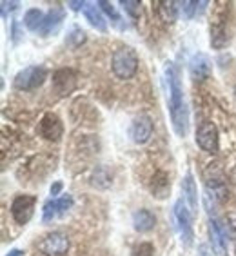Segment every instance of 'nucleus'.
I'll use <instances>...</instances> for the list:
<instances>
[{
    "label": "nucleus",
    "instance_id": "nucleus-12",
    "mask_svg": "<svg viewBox=\"0 0 236 256\" xmlns=\"http://www.w3.org/2000/svg\"><path fill=\"white\" fill-rule=\"evenodd\" d=\"M149 191L152 192V196L164 198L168 196L169 191H171V180H169V174L166 171H156L152 174V178L149 180Z\"/></svg>",
    "mask_w": 236,
    "mask_h": 256
},
{
    "label": "nucleus",
    "instance_id": "nucleus-20",
    "mask_svg": "<svg viewBox=\"0 0 236 256\" xmlns=\"http://www.w3.org/2000/svg\"><path fill=\"white\" fill-rule=\"evenodd\" d=\"M44 20H46V15L40 10H30L24 15V26L30 31H38L40 33L42 26H44Z\"/></svg>",
    "mask_w": 236,
    "mask_h": 256
},
{
    "label": "nucleus",
    "instance_id": "nucleus-27",
    "mask_svg": "<svg viewBox=\"0 0 236 256\" xmlns=\"http://www.w3.org/2000/svg\"><path fill=\"white\" fill-rule=\"evenodd\" d=\"M58 209H60V214H64V212H68L71 207H73V198H71V194H64V196H60L58 200Z\"/></svg>",
    "mask_w": 236,
    "mask_h": 256
},
{
    "label": "nucleus",
    "instance_id": "nucleus-6",
    "mask_svg": "<svg viewBox=\"0 0 236 256\" xmlns=\"http://www.w3.org/2000/svg\"><path fill=\"white\" fill-rule=\"evenodd\" d=\"M196 144L206 151V153H218L220 148V138H218V129L216 126L209 120L202 122L196 129Z\"/></svg>",
    "mask_w": 236,
    "mask_h": 256
},
{
    "label": "nucleus",
    "instance_id": "nucleus-31",
    "mask_svg": "<svg viewBox=\"0 0 236 256\" xmlns=\"http://www.w3.org/2000/svg\"><path fill=\"white\" fill-rule=\"evenodd\" d=\"M8 256H22V251H20V249H13Z\"/></svg>",
    "mask_w": 236,
    "mask_h": 256
},
{
    "label": "nucleus",
    "instance_id": "nucleus-21",
    "mask_svg": "<svg viewBox=\"0 0 236 256\" xmlns=\"http://www.w3.org/2000/svg\"><path fill=\"white\" fill-rule=\"evenodd\" d=\"M42 220H44L46 224L51 222L53 218H56L60 214V209H58V202L56 200H50V202H46L44 209H42Z\"/></svg>",
    "mask_w": 236,
    "mask_h": 256
},
{
    "label": "nucleus",
    "instance_id": "nucleus-29",
    "mask_svg": "<svg viewBox=\"0 0 236 256\" xmlns=\"http://www.w3.org/2000/svg\"><path fill=\"white\" fill-rule=\"evenodd\" d=\"M68 6L71 8L73 11H84V8H86V2H82V0H69L68 2Z\"/></svg>",
    "mask_w": 236,
    "mask_h": 256
},
{
    "label": "nucleus",
    "instance_id": "nucleus-26",
    "mask_svg": "<svg viewBox=\"0 0 236 256\" xmlns=\"http://www.w3.org/2000/svg\"><path fill=\"white\" fill-rule=\"evenodd\" d=\"M133 256H154V247L151 244H148V242H144V244L134 247Z\"/></svg>",
    "mask_w": 236,
    "mask_h": 256
},
{
    "label": "nucleus",
    "instance_id": "nucleus-3",
    "mask_svg": "<svg viewBox=\"0 0 236 256\" xmlns=\"http://www.w3.org/2000/svg\"><path fill=\"white\" fill-rule=\"evenodd\" d=\"M46 78H48V69L44 66H30L16 73V76L13 78V86L18 91H33L44 84Z\"/></svg>",
    "mask_w": 236,
    "mask_h": 256
},
{
    "label": "nucleus",
    "instance_id": "nucleus-9",
    "mask_svg": "<svg viewBox=\"0 0 236 256\" xmlns=\"http://www.w3.org/2000/svg\"><path fill=\"white\" fill-rule=\"evenodd\" d=\"M76 88V74L73 69H58L53 73V89L60 96H68Z\"/></svg>",
    "mask_w": 236,
    "mask_h": 256
},
{
    "label": "nucleus",
    "instance_id": "nucleus-17",
    "mask_svg": "<svg viewBox=\"0 0 236 256\" xmlns=\"http://www.w3.org/2000/svg\"><path fill=\"white\" fill-rule=\"evenodd\" d=\"M84 15H86V18L89 20V24L93 26V28H96L98 31H106V30H108V26H106V20H104L102 13H100V10L96 8V4H93V2H86Z\"/></svg>",
    "mask_w": 236,
    "mask_h": 256
},
{
    "label": "nucleus",
    "instance_id": "nucleus-28",
    "mask_svg": "<svg viewBox=\"0 0 236 256\" xmlns=\"http://www.w3.org/2000/svg\"><path fill=\"white\" fill-rule=\"evenodd\" d=\"M16 6H18V2H2V16H4V18H8V11H15L16 10Z\"/></svg>",
    "mask_w": 236,
    "mask_h": 256
},
{
    "label": "nucleus",
    "instance_id": "nucleus-25",
    "mask_svg": "<svg viewBox=\"0 0 236 256\" xmlns=\"http://www.w3.org/2000/svg\"><path fill=\"white\" fill-rule=\"evenodd\" d=\"M96 6H98V8L104 11V13H106V15L111 16V18H113L114 22H118V20H120V16H118L116 10H114V6L111 4V2H108V0H98V2H96Z\"/></svg>",
    "mask_w": 236,
    "mask_h": 256
},
{
    "label": "nucleus",
    "instance_id": "nucleus-23",
    "mask_svg": "<svg viewBox=\"0 0 236 256\" xmlns=\"http://www.w3.org/2000/svg\"><path fill=\"white\" fill-rule=\"evenodd\" d=\"M120 6H122L124 11H126L129 16H133V18H136V16L140 15V11H142V4H140L138 0H122Z\"/></svg>",
    "mask_w": 236,
    "mask_h": 256
},
{
    "label": "nucleus",
    "instance_id": "nucleus-19",
    "mask_svg": "<svg viewBox=\"0 0 236 256\" xmlns=\"http://www.w3.org/2000/svg\"><path fill=\"white\" fill-rule=\"evenodd\" d=\"M227 42H229V36H227L226 26L222 22H216V24H211V46L216 48V50H222L226 48Z\"/></svg>",
    "mask_w": 236,
    "mask_h": 256
},
{
    "label": "nucleus",
    "instance_id": "nucleus-18",
    "mask_svg": "<svg viewBox=\"0 0 236 256\" xmlns=\"http://www.w3.org/2000/svg\"><path fill=\"white\" fill-rule=\"evenodd\" d=\"M158 13H160V18H162L164 22L172 24V22L178 18L176 2H172V0H162V2H158Z\"/></svg>",
    "mask_w": 236,
    "mask_h": 256
},
{
    "label": "nucleus",
    "instance_id": "nucleus-1",
    "mask_svg": "<svg viewBox=\"0 0 236 256\" xmlns=\"http://www.w3.org/2000/svg\"><path fill=\"white\" fill-rule=\"evenodd\" d=\"M166 82H168L169 93V113H171L172 129L178 136H186L189 131V111H187L186 100H184L182 82H180V73L174 68V64L169 62L166 66Z\"/></svg>",
    "mask_w": 236,
    "mask_h": 256
},
{
    "label": "nucleus",
    "instance_id": "nucleus-13",
    "mask_svg": "<svg viewBox=\"0 0 236 256\" xmlns=\"http://www.w3.org/2000/svg\"><path fill=\"white\" fill-rule=\"evenodd\" d=\"M209 232H211V240L214 244L220 254H226L227 251V231L226 227L222 226V222L218 220H211L209 222Z\"/></svg>",
    "mask_w": 236,
    "mask_h": 256
},
{
    "label": "nucleus",
    "instance_id": "nucleus-32",
    "mask_svg": "<svg viewBox=\"0 0 236 256\" xmlns=\"http://www.w3.org/2000/svg\"><path fill=\"white\" fill-rule=\"evenodd\" d=\"M234 94H236V88H234Z\"/></svg>",
    "mask_w": 236,
    "mask_h": 256
},
{
    "label": "nucleus",
    "instance_id": "nucleus-8",
    "mask_svg": "<svg viewBox=\"0 0 236 256\" xmlns=\"http://www.w3.org/2000/svg\"><path fill=\"white\" fill-rule=\"evenodd\" d=\"M40 134L46 138V140H51V142H58L62 134H64V126H62V120L56 116L54 113H46L40 120Z\"/></svg>",
    "mask_w": 236,
    "mask_h": 256
},
{
    "label": "nucleus",
    "instance_id": "nucleus-5",
    "mask_svg": "<svg viewBox=\"0 0 236 256\" xmlns=\"http://www.w3.org/2000/svg\"><path fill=\"white\" fill-rule=\"evenodd\" d=\"M69 238L64 232H50L38 242V251L46 256H64L69 251Z\"/></svg>",
    "mask_w": 236,
    "mask_h": 256
},
{
    "label": "nucleus",
    "instance_id": "nucleus-4",
    "mask_svg": "<svg viewBox=\"0 0 236 256\" xmlns=\"http://www.w3.org/2000/svg\"><path fill=\"white\" fill-rule=\"evenodd\" d=\"M172 220H174V229L178 231V236L184 246L192 244V218L191 209H187L184 200H178L172 207Z\"/></svg>",
    "mask_w": 236,
    "mask_h": 256
},
{
    "label": "nucleus",
    "instance_id": "nucleus-24",
    "mask_svg": "<svg viewBox=\"0 0 236 256\" xmlns=\"http://www.w3.org/2000/svg\"><path fill=\"white\" fill-rule=\"evenodd\" d=\"M68 42L71 46H80V44H84L86 42V31L84 30H80V28H73V31H71V34H69V38Z\"/></svg>",
    "mask_w": 236,
    "mask_h": 256
},
{
    "label": "nucleus",
    "instance_id": "nucleus-7",
    "mask_svg": "<svg viewBox=\"0 0 236 256\" xmlns=\"http://www.w3.org/2000/svg\"><path fill=\"white\" fill-rule=\"evenodd\" d=\"M34 204H36V196H31V194H20L13 200L11 214H13L16 224L24 226V224L30 222L34 212Z\"/></svg>",
    "mask_w": 236,
    "mask_h": 256
},
{
    "label": "nucleus",
    "instance_id": "nucleus-30",
    "mask_svg": "<svg viewBox=\"0 0 236 256\" xmlns=\"http://www.w3.org/2000/svg\"><path fill=\"white\" fill-rule=\"evenodd\" d=\"M60 191H62V184H60V182H56V184H53V186H51V194H53V196H56Z\"/></svg>",
    "mask_w": 236,
    "mask_h": 256
},
{
    "label": "nucleus",
    "instance_id": "nucleus-22",
    "mask_svg": "<svg viewBox=\"0 0 236 256\" xmlns=\"http://www.w3.org/2000/svg\"><path fill=\"white\" fill-rule=\"evenodd\" d=\"M178 13H182L184 18H191L194 13H198V2L192 0H184V2H176Z\"/></svg>",
    "mask_w": 236,
    "mask_h": 256
},
{
    "label": "nucleus",
    "instance_id": "nucleus-2",
    "mask_svg": "<svg viewBox=\"0 0 236 256\" xmlns=\"http://www.w3.org/2000/svg\"><path fill=\"white\" fill-rule=\"evenodd\" d=\"M111 66H113V73L118 78H133L138 69V56L131 48H118L113 53Z\"/></svg>",
    "mask_w": 236,
    "mask_h": 256
},
{
    "label": "nucleus",
    "instance_id": "nucleus-14",
    "mask_svg": "<svg viewBox=\"0 0 236 256\" xmlns=\"http://www.w3.org/2000/svg\"><path fill=\"white\" fill-rule=\"evenodd\" d=\"M62 20H64V10L62 8H53V10L46 15L44 20V26H42V30H40V34L42 36H50L51 33L58 30L60 24H62Z\"/></svg>",
    "mask_w": 236,
    "mask_h": 256
},
{
    "label": "nucleus",
    "instance_id": "nucleus-16",
    "mask_svg": "<svg viewBox=\"0 0 236 256\" xmlns=\"http://www.w3.org/2000/svg\"><path fill=\"white\" fill-rule=\"evenodd\" d=\"M182 192H184V198H186L187 204H189V209H191V211H196L198 209V189H196L194 180H192L191 172H187L186 178H184Z\"/></svg>",
    "mask_w": 236,
    "mask_h": 256
},
{
    "label": "nucleus",
    "instance_id": "nucleus-10",
    "mask_svg": "<svg viewBox=\"0 0 236 256\" xmlns=\"http://www.w3.org/2000/svg\"><path fill=\"white\" fill-rule=\"evenodd\" d=\"M152 120L148 114H140L131 124V138L136 144H146L152 136Z\"/></svg>",
    "mask_w": 236,
    "mask_h": 256
},
{
    "label": "nucleus",
    "instance_id": "nucleus-11",
    "mask_svg": "<svg viewBox=\"0 0 236 256\" xmlns=\"http://www.w3.org/2000/svg\"><path fill=\"white\" fill-rule=\"evenodd\" d=\"M211 60H209V56L204 53H198L194 54L191 58V62H189V71H191V76L194 80H206L209 78V74H211Z\"/></svg>",
    "mask_w": 236,
    "mask_h": 256
},
{
    "label": "nucleus",
    "instance_id": "nucleus-15",
    "mask_svg": "<svg viewBox=\"0 0 236 256\" xmlns=\"http://www.w3.org/2000/svg\"><path fill=\"white\" fill-rule=\"evenodd\" d=\"M156 224V216L148 209H138L133 214V227L138 232H148L151 231Z\"/></svg>",
    "mask_w": 236,
    "mask_h": 256
}]
</instances>
